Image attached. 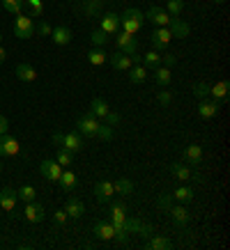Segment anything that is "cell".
<instances>
[{"label": "cell", "instance_id": "44dd1931", "mask_svg": "<svg viewBox=\"0 0 230 250\" xmlns=\"http://www.w3.org/2000/svg\"><path fill=\"white\" fill-rule=\"evenodd\" d=\"M170 218H173V223H175L177 228H184L186 223H189V211H186V207L184 205H173L168 209Z\"/></svg>", "mask_w": 230, "mask_h": 250}, {"label": "cell", "instance_id": "9c48e42d", "mask_svg": "<svg viewBox=\"0 0 230 250\" xmlns=\"http://www.w3.org/2000/svg\"><path fill=\"white\" fill-rule=\"evenodd\" d=\"M108 62H111V67L115 69V71H129L131 69V55H127V53H122V51H115V53H108Z\"/></svg>", "mask_w": 230, "mask_h": 250}, {"label": "cell", "instance_id": "7402d4cb", "mask_svg": "<svg viewBox=\"0 0 230 250\" xmlns=\"http://www.w3.org/2000/svg\"><path fill=\"white\" fill-rule=\"evenodd\" d=\"M115 188H113V182H99L94 186V197H97V202H108L111 197H113Z\"/></svg>", "mask_w": 230, "mask_h": 250}, {"label": "cell", "instance_id": "4fadbf2b", "mask_svg": "<svg viewBox=\"0 0 230 250\" xmlns=\"http://www.w3.org/2000/svg\"><path fill=\"white\" fill-rule=\"evenodd\" d=\"M92 232H94V236L101 239V241H111V239L115 236V228H113L111 220H97L94 228H92Z\"/></svg>", "mask_w": 230, "mask_h": 250}, {"label": "cell", "instance_id": "30bf717a", "mask_svg": "<svg viewBox=\"0 0 230 250\" xmlns=\"http://www.w3.org/2000/svg\"><path fill=\"white\" fill-rule=\"evenodd\" d=\"M145 19L147 21H152L157 28H168V23H170V16H168V12L163 7H150L147 9V14H145Z\"/></svg>", "mask_w": 230, "mask_h": 250}, {"label": "cell", "instance_id": "8992f818", "mask_svg": "<svg viewBox=\"0 0 230 250\" xmlns=\"http://www.w3.org/2000/svg\"><path fill=\"white\" fill-rule=\"evenodd\" d=\"M65 167L58 163V161H51V159H44L42 163H39V172L44 174V179H48V182L58 184V179H60V174Z\"/></svg>", "mask_w": 230, "mask_h": 250}, {"label": "cell", "instance_id": "f546056e", "mask_svg": "<svg viewBox=\"0 0 230 250\" xmlns=\"http://www.w3.org/2000/svg\"><path fill=\"white\" fill-rule=\"evenodd\" d=\"M129 74V81L131 83H145V78H147V69L143 67V64H131V69L127 71Z\"/></svg>", "mask_w": 230, "mask_h": 250}, {"label": "cell", "instance_id": "7a4b0ae2", "mask_svg": "<svg viewBox=\"0 0 230 250\" xmlns=\"http://www.w3.org/2000/svg\"><path fill=\"white\" fill-rule=\"evenodd\" d=\"M99 117H94V115L88 110L85 115H81L78 117V124H76V129L81 136H88V138H94L97 136V129H99Z\"/></svg>", "mask_w": 230, "mask_h": 250}, {"label": "cell", "instance_id": "b9f144b4", "mask_svg": "<svg viewBox=\"0 0 230 250\" xmlns=\"http://www.w3.org/2000/svg\"><path fill=\"white\" fill-rule=\"evenodd\" d=\"M207 94H209V85H207V83H203V81H200V83L193 85V97H196V99H207Z\"/></svg>", "mask_w": 230, "mask_h": 250}, {"label": "cell", "instance_id": "ab89813d", "mask_svg": "<svg viewBox=\"0 0 230 250\" xmlns=\"http://www.w3.org/2000/svg\"><path fill=\"white\" fill-rule=\"evenodd\" d=\"M94 138H99V140H113V126H108V124H99V129H97V136Z\"/></svg>", "mask_w": 230, "mask_h": 250}, {"label": "cell", "instance_id": "52a82bcc", "mask_svg": "<svg viewBox=\"0 0 230 250\" xmlns=\"http://www.w3.org/2000/svg\"><path fill=\"white\" fill-rule=\"evenodd\" d=\"M60 147H65V149H69L71 154H76V152H81L85 147V140H83V136L78 133V131H69V133H65L62 136V145Z\"/></svg>", "mask_w": 230, "mask_h": 250}, {"label": "cell", "instance_id": "3957f363", "mask_svg": "<svg viewBox=\"0 0 230 250\" xmlns=\"http://www.w3.org/2000/svg\"><path fill=\"white\" fill-rule=\"evenodd\" d=\"M35 35V23H32L30 16L25 14H16L14 19V37L19 39H30Z\"/></svg>", "mask_w": 230, "mask_h": 250}, {"label": "cell", "instance_id": "9a60e30c", "mask_svg": "<svg viewBox=\"0 0 230 250\" xmlns=\"http://www.w3.org/2000/svg\"><path fill=\"white\" fill-rule=\"evenodd\" d=\"M16 190L9 188V186H5V188L0 190V207L5 209L7 213H14V207H16Z\"/></svg>", "mask_w": 230, "mask_h": 250}, {"label": "cell", "instance_id": "603a6c76", "mask_svg": "<svg viewBox=\"0 0 230 250\" xmlns=\"http://www.w3.org/2000/svg\"><path fill=\"white\" fill-rule=\"evenodd\" d=\"M71 30H69L67 25H58V28H53V32H51V39H53V44L58 46H67L69 42H71Z\"/></svg>", "mask_w": 230, "mask_h": 250}, {"label": "cell", "instance_id": "1f68e13d", "mask_svg": "<svg viewBox=\"0 0 230 250\" xmlns=\"http://www.w3.org/2000/svg\"><path fill=\"white\" fill-rule=\"evenodd\" d=\"M173 200H177L180 205H184V202H191V200H193V188H191V186H177L175 193H173Z\"/></svg>", "mask_w": 230, "mask_h": 250}, {"label": "cell", "instance_id": "e0dca14e", "mask_svg": "<svg viewBox=\"0 0 230 250\" xmlns=\"http://www.w3.org/2000/svg\"><path fill=\"white\" fill-rule=\"evenodd\" d=\"M170 172H173V177L180 179V182H200L198 174H193L189 167L180 166V163H173V166H170Z\"/></svg>", "mask_w": 230, "mask_h": 250}, {"label": "cell", "instance_id": "ee69618b", "mask_svg": "<svg viewBox=\"0 0 230 250\" xmlns=\"http://www.w3.org/2000/svg\"><path fill=\"white\" fill-rule=\"evenodd\" d=\"M90 39H92V44H94V46H104L108 42V35L104 30H99V28H97V30L90 35Z\"/></svg>", "mask_w": 230, "mask_h": 250}, {"label": "cell", "instance_id": "f907efd6", "mask_svg": "<svg viewBox=\"0 0 230 250\" xmlns=\"http://www.w3.org/2000/svg\"><path fill=\"white\" fill-rule=\"evenodd\" d=\"M2 133H9V120L5 115H0V136Z\"/></svg>", "mask_w": 230, "mask_h": 250}, {"label": "cell", "instance_id": "f35d334b", "mask_svg": "<svg viewBox=\"0 0 230 250\" xmlns=\"http://www.w3.org/2000/svg\"><path fill=\"white\" fill-rule=\"evenodd\" d=\"M16 195L21 197L23 202H30V200H35V195H37V190L32 188V186H21V188L16 190Z\"/></svg>", "mask_w": 230, "mask_h": 250}, {"label": "cell", "instance_id": "f5cc1de1", "mask_svg": "<svg viewBox=\"0 0 230 250\" xmlns=\"http://www.w3.org/2000/svg\"><path fill=\"white\" fill-rule=\"evenodd\" d=\"M5 58H7V53H5V48H2V46H0V64H2V62H5Z\"/></svg>", "mask_w": 230, "mask_h": 250}, {"label": "cell", "instance_id": "bcb514c9", "mask_svg": "<svg viewBox=\"0 0 230 250\" xmlns=\"http://www.w3.org/2000/svg\"><path fill=\"white\" fill-rule=\"evenodd\" d=\"M35 32H39V35H42V37H48V35H51V25H48V23L46 21H39L37 25H35Z\"/></svg>", "mask_w": 230, "mask_h": 250}, {"label": "cell", "instance_id": "ba28073f", "mask_svg": "<svg viewBox=\"0 0 230 250\" xmlns=\"http://www.w3.org/2000/svg\"><path fill=\"white\" fill-rule=\"evenodd\" d=\"M111 223L115 229H127V207L124 202H115L111 207Z\"/></svg>", "mask_w": 230, "mask_h": 250}, {"label": "cell", "instance_id": "d4e9b609", "mask_svg": "<svg viewBox=\"0 0 230 250\" xmlns=\"http://www.w3.org/2000/svg\"><path fill=\"white\" fill-rule=\"evenodd\" d=\"M14 74L19 81H23V83H32V81H37V71H35V67L32 64H19V67L14 69Z\"/></svg>", "mask_w": 230, "mask_h": 250}, {"label": "cell", "instance_id": "4316f807", "mask_svg": "<svg viewBox=\"0 0 230 250\" xmlns=\"http://www.w3.org/2000/svg\"><path fill=\"white\" fill-rule=\"evenodd\" d=\"M108 104H106V99H101V97H94L92 99V104H90V113L94 115V117H99V120H104L108 115Z\"/></svg>", "mask_w": 230, "mask_h": 250}, {"label": "cell", "instance_id": "74e56055", "mask_svg": "<svg viewBox=\"0 0 230 250\" xmlns=\"http://www.w3.org/2000/svg\"><path fill=\"white\" fill-rule=\"evenodd\" d=\"M58 163H60L62 167H69L71 166V161H74V154L69 152V149H65V147H58Z\"/></svg>", "mask_w": 230, "mask_h": 250}, {"label": "cell", "instance_id": "11a10c76", "mask_svg": "<svg viewBox=\"0 0 230 250\" xmlns=\"http://www.w3.org/2000/svg\"><path fill=\"white\" fill-rule=\"evenodd\" d=\"M92 2H101V0H92Z\"/></svg>", "mask_w": 230, "mask_h": 250}, {"label": "cell", "instance_id": "7bdbcfd3", "mask_svg": "<svg viewBox=\"0 0 230 250\" xmlns=\"http://www.w3.org/2000/svg\"><path fill=\"white\" fill-rule=\"evenodd\" d=\"M83 12H85L88 16H97V14L101 12V2H92V0H85Z\"/></svg>", "mask_w": 230, "mask_h": 250}, {"label": "cell", "instance_id": "f1b7e54d", "mask_svg": "<svg viewBox=\"0 0 230 250\" xmlns=\"http://www.w3.org/2000/svg\"><path fill=\"white\" fill-rule=\"evenodd\" d=\"M170 81H173V71H170L168 67H157L154 69V83L159 85V87L170 85Z\"/></svg>", "mask_w": 230, "mask_h": 250}, {"label": "cell", "instance_id": "277c9868", "mask_svg": "<svg viewBox=\"0 0 230 250\" xmlns=\"http://www.w3.org/2000/svg\"><path fill=\"white\" fill-rule=\"evenodd\" d=\"M170 39H173V35H170L168 28H157V30L150 35V42H152V51H157V53H166V51H168Z\"/></svg>", "mask_w": 230, "mask_h": 250}, {"label": "cell", "instance_id": "f6af8a7d", "mask_svg": "<svg viewBox=\"0 0 230 250\" xmlns=\"http://www.w3.org/2000/svg\"><path fill=\"white\" fill-rule=\"evenodd\" d=\"M161 64H163V67H168V69H173L177 64V58L173 53H161Z\"/></svg>", "mask_w": 230, "mask_h": 250}, {"label": "cell", "instance_id": "484cf974", "mask_svg": "<svg viewBox=\"0 0 230 250\" xmlns=\"http://www.w3.org/2000/svg\"><path fill=\"white\" fill-rule=\"evenodd\" d=\"M184 159L189 166H200L203 163V147L200 145H189L186 152H184Z\"/></svg>", "mask_w": 230, "mask_h": 250}, {"label": "cell", "instance_id": "c3c4849f", "mask_svg": "<svg viewBox=\"0 0 230 250\" xmlns=\"http://www.w3.org/2000/svg\"><path fill=\"white\" fill-rule=\"evenodd\" d=\"M67 211H65V209H58V211L53 213V220H55V225H65V223H67Z\"/></svg>", "mask_w": 230, "mask_h": 250}, {"label": "cell", "instance_id": "4dcf8cb0", "mask_svg": "<svg viewBox=\"0 0 230 250\" xmlns=\"http://www.w3.org/2000/svg\"><path fill=\"white\" fill-rule=\"evenodd\" d=\"M108 60V53L101 48V46H97V48H92V51H88V62L90 64H94V67H99V64H104V62Z\"/></svg>", "mask_w": 230, "mask_h": 250}, {"label": "cell", "instance_id": "60d3db41", "mask_svg": "<svg viewBox=\"0 0 230 250\" xmlns=\"http://www.w3.org/2000/svg\"><path fill=\"white\" fill-rule=\"evenodd\" d=\"M157 207H159V211H168L170 207H173V193H163V195L159 197Z\"/></svg>", "mask_w": 230, "mask_h": 250}, {"label": "cell", "instance_id": "e575fe53", "mask_svg": "<svg viewBox=\"0 0 230 250\" xmlns=\"http://www.w3.org/2000/svg\"><path fill=\"white\" fill-rule=\"evenodd\" d=\"M166 12H168L170 19H177V16L182 14V9H184V0H166Z\"/></svg>", "mask_w": 230, "mask_h": 250}, {"label": "cell", "instance_id": "d6a6232c", "mask_svg": "<svg viewBox=\"0 0 230 250\" xmlns=\"http://www.w3.org/2000/svg\"><path fill=\"white\" fill-rule=\"evenodd\" d=\"M23 7H28L30 19H39V16H44V0H25V5H23Z\"/></svg>", "mask_w": 230, "mask_h": 250}, {"label": "cell", "instance_id": "9f6ffc18", "mask_svg": "<svg viewBox=\"0 0 230 250\" xmlns=\"http://www.w3.org/2000/svg\"><path fill=\"white\" fill-rule=\"evenodd\" d=\"M0 42H2V35H0Z\"/></svg>", "mask_w": 230, "mask_h": 250}, {"label": "cell", "instance_id": "7c38bea8", "mask_svg": "<svg viewBox=\"0 0 230 250\" xmlns=\"http://www.w3.org/2000/svg\"><path fill=\"white\" fill-rule=\"evenodd\" d=\"M99 30H104L106 35H115V32L120 30V16L115 14V12H106V14L99 19Z\"/></svg>", "mask_w": 230, "mask_h": 250}, {"label": "cell", "instance_id": "836d02e7", "mask_svg": "<svg viewBox=\"0 0 230 250\" xmlns=\"http://www.w3.org/2000/svg\"><path fill=\"white\" fill-rule=\"evenodd\" d=\"M143 67L145 69H157L161 67V53H157V51H147L145 55H143Z\"/></svg>", "mask_w": 230, "mask_h": 250}, {"label": "cell", "instance_id": "cb8c5ba5", "mask_svg": "<svg viewBox=\"0 0 230 250\" xmlns=\"http://www.w3.org/2000/svg\"><path fill=\"white\" fill-rule=\"evenodd\" d=\"M228 90H230L228 81H219L216 85H209V97L214 99V101H219V104H223L228 99Z\"/></svg>", "mask_w": 230, "mask_h": 250}, {"label": "cell", "instance_id": "8fae6325", "mask_svg": "<svg viewBox=\"0 0 230 250\" xmlns=\"http://www.w3.org/2000/svg\"><path fill=\"white\" fill-rule=\"evenodd\" d=\"M19 140L14 136H9V133H2L0 136V156H16L19 154Z\"/></svg>", "mask_w": 230, "mask_h": 250}, {"label": "cell", "instance_id": "83f0119b", "mask_svg": "<svg viewBox=\"0 0 230 250\" xmlns=\"http://www.w3.org/2000/svg\"><path fill=\"white\" fill-rule=\"evenodd\" d=\"M58 184H60V188L65 190V193H69V190L76 188V174L71 172V170H62L60 179H58Z\"/></svg>", "mask_w": 230, "mask_h": 250}, {"label": "cell", "instance_id": "5b68a950", "mask_svg": "<svg viewBox=\"0 0 230 250\" xmlns=\"http://www.w3.org/2000/svg\"><path fill=\"white\" fill-rule=\"evenodd\" d=\"M115 35H117V37H115L117 51H122V53H127V55H136V51H138L136 35H129V32H124V30H117Z\"/></svg>", "mask_w": 230, "mask_h": 250}, {"label": "cell", "instance_id": "681fc988", "mask_svg": "<svg viewBox=\"0 0 230 250\" xmlns=\"http://www.w3.org/2000/svg\"><path fill=\"white\" fill-rule=\"evenodd\" d=\"M104 120H106L108 126H117V124H120V115H117V113H111V110H108V115L104 117Z\"/></svg>", "mask_w": 230, "mask_h": 250}, {"label": "cell", "instance_id": "d6986e66", "mask_svg": "<svg viewBox=\"0 0 230 250\" xmlns=\"http://www.w3.org/2000/svg\"><path fill=\"white\" fill-rule=\"evenodd\" d=\"M168 30H170V35H173V37L184 39V37H189V32H191V28H189V23H184L182 19L177 16V19H170Z\"/></svg>", "mask_w": 230, "mask_h": 250}, {"label": "cell", "instance_id": "ffe728a7", "mask_svg": "<svg viewBox=\"0 0 230 250\" xmlns=\"http://www.w3.org/2000/svg\"><path fill=\"white\" fill-rule=\"evenodd\" d=\"M65 211H67V216H69V218L78 220V218H83L85 207H83V202H81L78 197H69L67 202H65Z\"/></svg>", "mask_w": 230, "mask_h": 250}, {"label": "cell", "instance_id": "816d5d0a", "mask_svg": "<svg viewBox=\"0 0 230 250\" xmlns=\"http://www.w3.org/2000/svg\"><path fill=\"white\" fill-rule=\"evenodd\" d=\"M62 136H65L62 131H55V133H53V138H51V143H53L55 147H60V145H62Z\"/></svg>", "mask_w": 230, "mask_h": 250}, {"label": "cell", "instance_id": "db71d44e", "mask_svg": "<svg viewBox=\"0 0 230 250\" xmlns=\"http://www.w3.org/2000/svg\"><path fill=\"white\" fill-rule=\"evenodd\" d=\"M212 2H216V5H221V2H226V0H212Z\"/></svg>", "mask_w": 230, "mask_h": 250}, {"label": "cell", "instance_id": "ac0fdd59", "mask_svg": "<svg viewBox=\"0 0 230 250\" xmlns=\"http://www.w3.org/2000/svg\"><path fill=\"white\" fill-rule=\"evenodd\" d=\"M145 248H147V250H170V248H173V241H170L168 236L150 234V236H147Z\"/></svg>", "mask_w": 230, "mask_h": 250}, {"label": "cell", "instance_id": "2e32d148", "mask_svg": "<svg viewBox=\"0 0 230 250\" xmlns=\"http://www.w3.org/2000/svg\"><path fill=\"white\" fill-rule=\"evenodd\" d=\"M219 108H221V104L219 101H207V99H200V104H198V115L203 117V120H212L216 113H219Z\"/></svg>", "mask_w": 230, "mask_h": 250}, {"label": "cell", "instance_id": "d590c367", "mask_svg": "<svg viewBox=\"0 0 230 250\" xmlns=\"http://www.w3.org/2000/svg\"><path fill=\"white\" fill-rule=\"evenodd\" d=\"M113 188H115V193H120V195H129V193H134V182L122 177V179L113 182Z\"/></svg>", "mask_w": 230, "mask_h": 250}, {"label": "cell", "instance_id": "7dc6e473", "mask_svg": "<svg viewBox=\"0 0 230 250\" xmlns=\"http://www.w3.org/2000/svg\"><path fill=\"white\" fill-rule=\"evenodd\" d=\"M157 101H159L161 106H170V101H173V94H170V92H159V94H157Z\"/></svg>", "mask_w": 230, "mask_h": 250}, {"label": "cell", "instance_id": "6da1fadb", "mask_svg": "<svg viewBox=\"0 0 230 250\" xmlns=\"http://www.w3.org/2000/svg\"><path fill=\"white\" fill-rule=\"evenodd\" d=\"M143 12H138V9H124L122 16H120V25L124 28V32H129V35H138L140 28H143Z\"/></svg>", "mask_w": 230, "mask_h": 250}, {"label": "cell", "instance_id": "8d00e7d4", "mask_svg": "<svg viewBox=\"0 0 230 250\" xmlns=\"http://www.w3.org/2000/svg\"><path fill=\"white\" fill-rule=\"evenodd\" d=\"M23 5H25V0H2V7H5V12H9V14H21Z\"/></svg>", "mask_w": 230, "mask_h": 250}, {"label": "cell", "instance_id": "5bb4252c", "mask_svg": "<svg viewBox=\"0 0 230 250\" xmlns=\"http://www.w3.org/2000/svg\"><path fill=\"white\" fill-rule=\"evenodd\" d=\"M25 220L28 223H42L44 220V207L39 205V202H35V200H30V202H25Z\"/></svg>", "mask_w": 230, "mask_h": 250}]
</instances>
